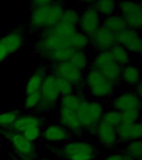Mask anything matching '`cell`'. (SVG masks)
<instances>
[{"instance_id":"cell-1","label":"cell","mask_w":142,"mask_h":160,"mask_svg":"<svg viewBox=\"0 0 142 160\" xmlns=\"http://www.w3.org/2000/svg\"><path fill=\"white\" fill-rule=\"evenodd\" d=\"M77 30L75 28L67 27L60 23L42 30L36 42V51L41 57L45 58L55 50L70 48V38Z\"/></svg>"},{"instance_id":"cell-2","label":"cell","mask_w":142,"mask_h":160,"mask_svg":"<svg viewBox=\"0 0 142 160\" xmlns=\"http://www.w3.org/2000/svg\"><path fill=\"white\" fill-rule=\"evenodd\" d=\"M84 86L89 94L99 99L110 97L115 89V85L101 72L91 67L88 68L87 72L85 74Z\"/></svg>"},{"instance_id":"cell-3","label":"cell","mask_w":142,"mask_h":160,"mask_svg":"<svg viewBox=\"0 0 142 160\" xmlns=\"http://www.w3.org/2000/svg\"><path fill=\"white\" fill-rule=\"evenodd\" d=\"M55 152L66 160H93L98 154L97 149L85 141H69L55 148Z\"/></svg>"},{"instance_id":"cell-4","label":"cell","mask_w":142,"mask_h":160,"mask_svg":"<svg viewBox=\"0 0 142 160\" xmlns=\"http://www.w3.org/2000/svg\"><path fill=\"white\" fill-rule=\"evenodd\" d=\"M75 113L83 130H87L100 122L104 114V105L98 100L90 101L84 98Z\"/></svg>"},{"instance_id":"cell-5","label":"cell","mask_w":142,"mask_h":160,"mask_svg":"<svg viewBox=\"0 0 142 160\" xmlns=\"http://www.w3.org/2000/svg\"><path fill=\"white\" fill-rule=\"evenodd\" d=\"M90 67L100 72L115 87L121 82L122 67L115 62L109 51L98 52Z\"/></svg>"},{"instance_id":"cell-6","label":"cell","mask_w":142,"mask_h":160,"mask_svg":"<svg viewBox=\"0 0 142 160\" xmlns=\"http://www.w3.org/2000/svg\"><path fill=\"white\" fill-rule=\"evenodd\" d=\"M0 133L8 140L13 149L22 159L32 160L37 154L36 144L26 139L22 133L7 129H0Z\"/></svg>"},{"instance_id":"cell-7","label":"cell","mask_w":142,"mask_h":160,"mask_svg":"<svg viewBox=\"0 0 142 160\" xmlns=\"http://www.w3.org/2000/svg\"><path fill=\"white\" fill-rule=\"evenodd\" d=\"M40 101L36 108L39 112H47L53 109L60 99L55 82V77L50 72L45 76L42 87L40 88Z\"/></svg>"},{"instance_id":"cell-8","label":"cell","mask_w":142,"mask_h":160,"mask_svg":"<svg viewBox=\"0 0 142 160\" xmlns=\"http://www.w3.org/2000/svg\"><path fill=\"white\" fill-rule=\"evenodd\" d=\"M49 71L55 78L66 80L75 88L80 87V85L84 86L85 73L74 67L70 62L52 63Z\"/></svg>"},{"instance_id":"cell-9","label":"cell","mask_w":142,"mask_h":160,"mask_svg":"<svg viewBox=\"0 0 142 160\" xmlns=\"http://www.w3.org/2000/svg\"><path fill=\"white\" fill-rule=\"evenodd\" d=\"M53 1L38 0L31 2V14L29 26L31 31L41 32L46 28L48 13Z\"/></svg>"},{"instance_id":"cell-10","label":"cell","mask_w":142,"mask_h":160,"mask_svg":"<svg viewBox=\"0 0 142 160\" xmlns=\"http://www.w3.org/2000/svg\"><path fill=\"white\" fill-rule=\"evenodd\" d=\"M90 3L80 14L78 24L80 32L89 38L91 37L102 25V17L98 13L92 5V2Z\"/></svg>"},{"instance_id":"cell-11","label":"cell","mask_w":142,"mask_h":160,"mask_svg":"<svg viewBox=\"0 0 142 160\" xmlns=\"http://www.w3.org/2000/svg\"><path fill=\"white\" fill-rule=\"evenodd\" d=\"M112 108L120 112L130 110H138L141 112L142 101L135 92L128 91L121 92L112 100Z\"/></svg>"},{"instance_id":"cell-12","label":"cell","mask_w":142,"mask_h":160,"mask_svg":"<svg viewBox=\"0 0 142 160\" xmlns=\"http://www.w3.org/2000/svg\"><path fill=\"white\" fill-rule=\"evenodd\" d=\"M90 42L98 52L109 51L114 45L117 44L116 34L101 26L90 38Z\"/></svg>"},{"instance_id":"cell-13","label":"cell","mask_w":142,"mask_h":160,"mask_svg":"<svg viewBox=\"0 0 142 160\" xmlns=\"http://www.w3.org/2000/svg\"><path fill=\"white\" fill-rule=\"evenodd\" d=\"M117 44L122 46L128 52L139 53L142 50V36L138 31L125 28L116 34Z\"/></svg>"},{"instance_id":"cell-14","label":"cell","mask_w":142,"mask_h":160,"mask_svg":"<svg viewBox=\"0 0 142 160\" xmlns=\"http://www.w3.org/2000/svg\"><path fill=\"white\" fill-rule=\"evenodd\" d=\"M25 42V32L21 28H18L0 37V42L11 56L24 46Z\"/></svg>"},{"instance_id":"cell-15","label":"cell","mask_w":142,"mask_h":160,"mask_svg":"<svg viewBox=\"0 0 142 160\" xmlns=\"http://www.w3.org/2000/svg\"><path fill=\"white\" fill-rule=\"evenodd\" d=\"M72 134L60 123L50 124L44 128L41 133V138L49 142H69Z\"/></svg>"},{"instance_id":"cell-16","label":"cell","mask_w":142,"mask_h":160,"mask_svg":"<svg viewBox=\"0 0 142 160\" xmlns=\"http://www.w3.org/2000/svg\"><path fill=\"white\" fill-rule=\"evenodd\" d=\"M59 122L60 125L65 127L72 135H82L84 130L80 124L75 112L60 108L59 112Z\"/></svg>"},{"instance_id":"cell-17","label":"cell","mask_w":142,"mask_h":160,"mask_svg":"<svg viewBox=\"0 0 142 160\" xmlns=\"http://www.w3.org/2000/svg\"><path fill=\"white\" fill-rule=\"evenodd\" d=\"M96 135L100 144L105 148H113L119 143L116 129L103 122L98 124Z\"/></svg>"},{"instance_id":"cell-18","label":"cell","mask_w":142,"mask_h":160,"mask_svg":"<svg viewBox=\"0 0 142 160\" xmlns=\"http://www.w3.org/2000/svg\"><path fill=\"white\" fill-rule=\"evenodd\" d=\"M45 120L37 115H20L16 121L7 130L22 133L28 128L32 127H42Z\"/></svg>"},{"instance_id":"cell-19","label":"cell","mask_w":142,"mask_h":160,"mask_svg":"<svg viewBox=\"0 0 142 160\" xmlns=\"http://www.w3.org/2000/svg\"><path fill=\"white\" fill-rule=\"evenodd\" d=\"M49 72V68L41 65L34 70V72L30 75L24 85V95L32 92H39L42 87L45 76Z\"/></svg>"},{"instance_id":"cell-20","label":"cell","mask_w":142,"mask_h":160,"mask_svg":"<svg viewBox=\"0 0 142 160\" xmlns=\"http://www.w3.org/2000/svg\"><path fill=\"white\" fill-rule=\"evenodd\" d=\"M101 26L105 27L115 34L127 28L125 19L120 13H114L108 17L103 18Z\"/></svg>"},{"instance_id":"cell-21","label":"cell","mask_w":142,"mask_h":160,"mask_svg":"<svg viewBox=\"0 0 142 160\" xmlns=\"http://www.w3.org/2000/svg\"><path fill=\"white\" fill-rule=\"evenodd\" d=\"M141 79L140 69L135 65L128 64L122 68L121 81L129 86H136Z\"/></svg>"},{"instance_id":"cell-22","label":"cell","mask_w":142,"mask_h":160,"mask_svg":"<svg viewBox=\"0 0 142 160\" xmlns=\"http://www.w3.org/2000/svg\"><path fill=\"white\" fill-rule=\"evenodd\" d=\"M109 52L113 59L115 60V62L120 65V67L123 68L129 64L130 60V53L125 48L119 44H115L109 50Z\"/></svg>"},{"instance_id":"cell-23","label":"cell","mask_w":142,"mask_h":160,"mask_svg":"<svg viewBox=\"0 0 142 160\" xmlns=\"http://www.w3.org/2000/svg\"><path fill=\"white\" fill-rule=\"evenodd\" d=\"M117 2L113 0H102L92 2V5L95 7L98 13L103 18L114 14L117 8Z\"/></svg>"},{"instance_id":"cell-24","label":"cell","mask_w":142,"mask_h":160,"mask_svg":"<svg viewBox=\"0 0 142 160\" xmlns=\"http://www.w3.org/2000/svg\"><path fill=\"white\" fill-rule=\"evenodd\" d=\"M84 98L85 97L81 93H76V92L60 98V108L76 112L79 105L80 104Z\"/></svg>"},{"instance_id":"cell-25","label":"cell","mask_w":142,"mask_h":160,"mask_svg":"<svg viewBox=\"0 0 142 160\" xmlns=\"http://www.w3.org/2000/svg\"><path fill=\"white\" fill-rule=\"evenodd\" d=\"M80 13L74 8H65L59 23L64 26H67V27L77 28L79 21H80Z\"/></svg>"},{"instance_id":"cell-26","label":"cell","mask_w":142,"mask_h":160,"mask_svg":"<svg viewBox=\"0 0 142 160\" xmlns=\"http://www.w3.org/2000/svg\"><path fill=\"white\" fill-rule=\"evenodd\" d=\"M75 50L72 48H63V49H58L50 52L45 58L52 63L69 62Z\"/></svg>"},{"instance_id":"cell-27","label":"cell","mask_w":142,"mask_h":160,"mask_svg":"<svg viewBox=\"0 0 142 160\" xmlns=\"http://www.w3.org/2000/svg\"><path fill=\"white\" fill-rule=\"evenodd\" d=\"M89 43L90 38L80 32V30H77L70 38V48L75 51H85Z\"/></svg>"},{"instance_id":"cell-28","label":"cell","mask_w":142,"mask_h":160,"mask_svg":"<svg viewBox=\"0 0 142 160\" xmlns=\"http://www.w3.org/2000/svg\"><path fill=\"white\" fill-rule=\"evenodd\" d=\"M124 154L132 160L142 159V139L134 140L126 143Z\"/></svg>"},{"instance_id":"cell-29","label":"cell","mask_w":142,"mask_h":160,"mask_svg":"<svg viewBox=\"0 0 142 160\" xmlns=\"http://www.w3.org/2000/svg\"><path fill=\"white\" fill-rule=\"evenodd\" d=\"M69 62L80 71L85 72L89 67L87 54L85 51H75Z\"/></svg>"},{"instance_id":"cell-30","label":"cell","mask_w":142,"mask_h":160,"mask_svg":"<svg viewBox=\"0 0 142 160\" xmlns=\"http://www.w3.org/2000/svg\"><path fill=\"white\" fill-rule=\"evenodd\" d=\"M21 115L19 110H9L0 112V129H7Z\"/></svg>"},{"instance_id":"cell-31","label":"cell","mask_w":142,"mask_h":160,"mask_svg":"<svg viewBox=\"0 0 142 160\" xmlns=\"http://www.w3.org/2000/svg\"><path fill=\"white\" fill-rule=\"evenodd\" d=\"M100 122H103L110 127L116 128L120 123H122L121 112H118L115 109H111L108 112H104Z\"/></svg>"},{"instance_id":"cell-32","label":"cell","mask_w":142,"mask_h":160,"mask_svg":"<svg viewBox=\"0 0 142 160\" xmlns=\"http://www.w3.org/2000/svg\"><path fill=\"white\" fill-rule=\"evenodd\" d=\"M126 26L128 28L140 31L142 30V9L137 10L136 12H132L128 16L124 17Z\"/></svg>"},{"instance_id":"cell-33","label":"cell","mask_w":142,"mask_h":160,"mask_svg":"<svg viewBox=\"0 0 142 160\" xmlns=\"http://www.w3.org/2000/svg\"><path fill=\"white\" fill-rule=\"evenodd\" d=\"M55 82H56V88H57L58 92L60 98L72 94L75 92V88L66 80H64L60 78H55Z\"/></svg>"},{"instance_id":"cell-34","label":"cell","mask_w":142,"mask_h":160,"mask_svg":"<svg viewBox=\"0 0 142 160\" xmlns=\"http://www.w3.org/2000/svg\"><path fill=\"white\" fill-rule=\"evenodd\" d=\"M40 101V92H32L29 94L24 95V108L26 110L34 109L38 107Z\"/></svg>"},{"instance_id":"cell-35","label":"cell","mask_w":142,"mask_h":160,"mask_svg":"<svg viewBox=\"0 0 142 160\" xmlns=\"http://www.w3.org/2000/svg\"><path fill=\"white\" fill-rule=\"evenodd\" d=\"M122 123L125 124H132L140 121L141 118V112L138 110H130L121 112Z\"/></svg>"},{"instance_id":"cell-36","label":"cell","mask_w":142,"mask_h":160,"mask_svg":"<svg viewBox=\"0 0 142 160\" xmlns=\"http://www.w3.org/2000/svg\"><path fill=\"white\" fill-rule=\"evenodd\" d=\"M42 129L43 128L41 127H32L24 131L22 134L26 139L35 143V142L41 138Z\"/></svg>"},{"instance_id":"cell-37","label":"cell","mask_w":142,"mask_h":160,"mask_svg":"<svg viewBox=\"0 0 142 160\" xmlns=\"http://www.w3.org/2000/svg\"><path fill=\"white\" fill-rule=\"evenodd\" d=\"M130 141L142 139V121L130 124Z\"/></svg>"},{"instance_id":"cell-38","label":"cell","mask_w":142,"mask_h":160,"mask_svg":"<svg viewBox=\"0 0 142 160\" xmlns=\"http://www.w3.org/2000/svg\"><path fill=\"white\" fill-rule=\"evenodd\" d=\"M125 155L124 154V152H115L112 154L108 155L107 157L105 158V160H125Z\"/></svg>"},{"instance_id":"cell-39","label":"cell","mask_w":142,"mask_h":160,"mask_svg":"<svg viewBox=\"0 0 142 160\" xmlns=\"http://www.w3.org/2000/svg\"><path fill=\"white\" fill-rule=\"evenodd\" d=\"M9 58V54L8 53L7 50L5 49L4 47L0 42V63L5 62Z\"/></svg>"},{"instance_id":"cell-40","label":"cell","mask_w":142,"mask_h":160,"mask_svg":"<svg viewBox=\"0 0 142 160\" xmlns=\"http://www.w3.org/2000/svg\"><path fill=\"white\" fill-rule=\"evenodd\" d=\"M135 93L137 94V96L140 98L142 101V79L138 82V84L135 86Z\"/></svg>"},{"instance_id":"cell-41","label":"cell","mask_w":142,"mask_h":160,"mask_svg":"<svg viewBox=\"0 0 142 160\" xmlns=\"http://www.w3.org/2000/svg\"><path fill=\"white\" fill-rule=\"evenodd\" d=\"M139 4H140V8H141V9H142V2H139Z\"/></svg>"},{"instance_id":"cell-42","label":"cell","mask_w":142,"mask_h":160,"mask_svg":"<svg viewBox=\"0 0 142 160\" xmlns=\"http://www.w3.org/2000/svg\"><path fill=\"white\" fill-rule=\"evenodd\" d=\"M125 160H132V159H130V158H125Z\"/></svg>"},{"instance_id":"cell-43","label":"cell","mask_w":142,"mask_h":160,"mask_svg":"<svg viewBox=\"0 0 142 160\" xmlns=\"http://www.w3.org/2000/svg\"><path fill=\"white\" fill-rule=\"evenodd\" d=\"M140 58H141V60H142V50H141V52H140Z\"/></svg>"},{"instance_id":"cell-44","label":"cell","mask_w":142,"mask_h":160,"mask_svg":"<svg viewBox=\"0 0 142 160\" xmlns=\"http://www.w3.org/2000/svg\"><path fill=\"white\" fill-rule=\"evenodd\" d=\"M41 160H50V159H41Z\"/></svg>"},{"instance_id":"cell-45","label":"cell","mask_w":142,"mask_h":160,"mask_svg":"<svg viewBox=\"0 0 142 160\" xmlns=\"http://www.w3.org/2000/svg\"><path fill=\"white\" fill-rule=\"evenodd\" d=\"M140 120H141V121H142V116H141V118H140Z\"/></svg>"},{"instance_id":"cell-46","label":"cell","mask_w":142,"mask_h":160,"mask_svg":"<svg viewBox=\"0 0 142 160\" xmlns=\"http://www.w3.org/2000/svg\"><path fill=\"white\" fill-rule=\"evenodd\" d=\"M141 160H142V159H141Z\"/></svg>"}]
</instances>
